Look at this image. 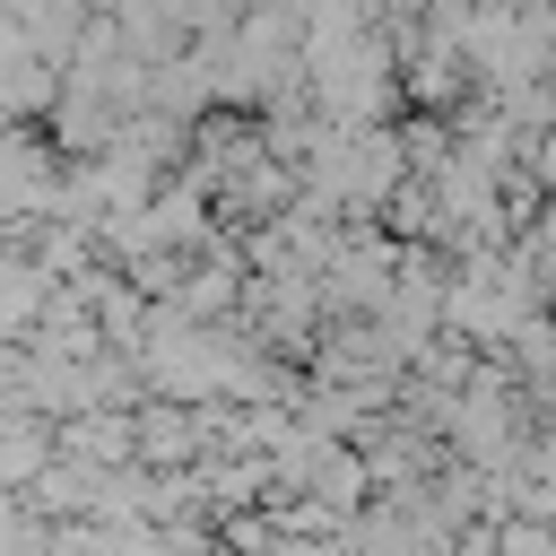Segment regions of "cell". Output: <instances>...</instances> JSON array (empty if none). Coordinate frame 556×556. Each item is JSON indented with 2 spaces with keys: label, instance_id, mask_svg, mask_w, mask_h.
<instances>
[{
  "label": "cell",
  "instance_id": "obj_1",
  "mask_svg": "<svg viewBox=\"0 0 556 556\" xmlns=\"http://www.w3.org/2000/svg\"><path fill=\"white\" fill-rule=\"evenodd\" d=\"M78 9H87V17H113V0H78Z\"/></svg>",
  "mask_w": 556,
  "mask_h": 556
}]
</instances>
